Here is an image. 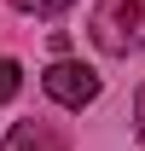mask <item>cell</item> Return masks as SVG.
Returning <instances> with one entry per match:
<instances>
[{
  "mask_svg": "<svg viewBox=\"0 0 145 151\" xmlns=\"http://www.w3.org/2000/svg\"><path fill=\"white\" fill-rule=\"evenodd\" d=\"M134 134H139V139H145V87H139V93H134Z\"/></svg>",
  "mask_w": 145,
  "mask_h": 151,
  "instance_id": "obj_6",
  "label": "cell"
},
{
  "mask_svg": "<svg viewBox=\"0 0 145 151\" xmlns=\"http://www.w3.org/2000/svg\"><path fill=\"white\" fill-rule=\"evenodd\" d=\"M18 64H12V58H0V105H6V99H18Z\"/></svg>",
  "mask_w": 145,
  "mask_h": 151,
  "instance_id": "obj_4",
  "label": "cell"
},
{
  "mask_svg": "<svg viewBox=\"0 0 145 151\" xmlns=\"http://www.w3.org/2000/svg\"><path fill=\"white\" fill-rule=\"evenodd\" d=\"M0 151H41V122H18V128L6 134Z\"/></svg>",
  "mask_w": 145,
  "mask_h": 151,
  "instance_id": "obj_3",
  "label": "cell"
},
{
  "mask_svg": "<svg viewBox=\"0 0 145 151\" xmlns=\"http://www.w3.org/2000/svg\"><path fill=\"white\" fill-rule=\"evenodd\" d=\"M12 6H18V12H64L70 0H12Z\"/></svg>",
  "mask_w": 145,
  "mask_h": 151,
  "instance_id": "obj_5",
  "label": "cell"
},
{
  "mask_svg": "<svg viewBox=\"0 0 145 151\" xmlns=\"http://www.w3.org/2000/svg\"><path fill=\"white\" fill-rule=\"evenodd\" d=\"M41 87H47V99H58L64 111H81V105H93V99H99V76H93L87 64H70V58H58L52 70L41 76Z\"/></svg>",
  "mask_w": 145,
  "mask_h": 151,
  "instance_id": "obj_2",
  "label": "cell"
},
{
  "mask_svg": "<svg viewBox=\"0 0 145 151\" xmlns=\"http://www.w3.org/2000/svg\"><path fill=\"white\" fill-rule=\"evenodd\" d=\"M93 41H99V52H110V58L139 52L145 47V0H99Z\"/></svg>",
  "mask_w": 145,
  "mask_h": 151,
  "instance_id": "obj_1",
  "label": "cell"
}]
</instances>
